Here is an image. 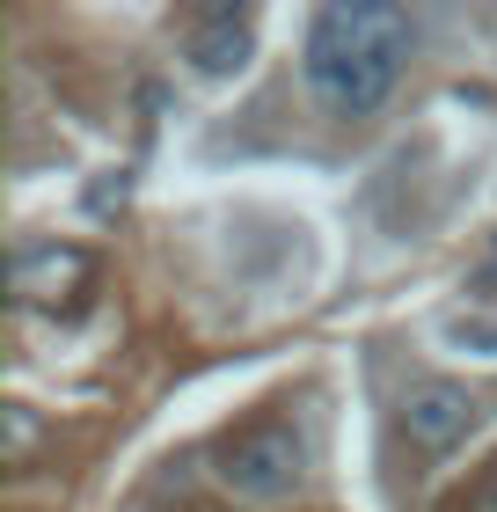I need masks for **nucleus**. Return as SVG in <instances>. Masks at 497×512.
Wrapping results in <instances>:
<instances>
[{
    "label": "nucleus",
    "mask_w": 497,
    "mask_h": 512,
    "mask_svg": "<svg viewBox=\"0 0 497 512\" xmlns=\"http://www.w3.org/2000/svg\"><path fill=\"white\" fill-rule=\"evenodd\" d=\"M410 52V15L381 8V0H329L307 22L300 74L322 96L329 118H373L388 103V88Z\"/></svg>",
    "instance_id": "1"
},
{
    "label": "nucleus",
    "mask_w": 497,
    "mask_h": 512,
    "mask_svg": "<svg viewBox=\"0 0 497 512\" xmlns=\"http://www.w3.org/2000/svg\"><path fill=\"white\" fill-rule=\"evenodd\" d=\"M212 476H220V491L249 498V505H278V498H293V491H300V476H307V447H300L286 425H249V432H234L227 447H220Z\"/></svg>",
    "instance_id": "2"
},
{
    "label": "nucleus",
    "mask_w": 497,
    "mask_h": 512,
    "mask_svg": "<svg viewBox=\"0 0 497 512\" xmlns=\"http://www.w3.org/2000/svg\"><path fill=\"white\" fill-rule=\"evenodd\" d=\"M402 432H410V447L424 454H454L468 432H476V395H468L461 381H417L402 388Z\"/></svg>",
    "instance_id": "3"
},
{
    "label": "nucleus",
    "mask_w": 497,
    "mask_h": 512,
    "mask_svg": "<svg viewBox=\"0 0 497 512\" xmlns=\"http://www.w3.org/2000/svg\"><path fill=\"white\" fill-rule=\"evenodd\" d=\"M8 286L22 308H59L74 286H88V249H59V242H30V249H15V271H8Z\"/></svg>",
    "instance_id": "4"
},
{
    "label": "nucleus",
    "mask_w": 497,
    "mask_h": 512,
    "mask_svg": "<svg viewBox=\"0 0 497 512\" xmlns=\"http://www.w3.org/2000/svg\"><path fill=\"white\" fill-rule=\"evenodd\" d=\"M256 52V30H249V8H212L205 15V30L191 37V66L212 81H227V74H242Z\"/></svg>",
    "instance_id": "5"
},
{
    "label": "nucleus",
    "mask_w": 497,
    "mask_h": 512,
    "mask_svg": "<svg viewBox=\"0 0 497 512\" xmlns=\"http://www.w3.org/2000/svg\"><path fill=\"white\" fill-rule=\"evenodd\" d=\"M37 447V417H30V403H8V461H22Z\"/></svg>",
    "instance_id": "6"
},
{
    "label": "nucleus",
    "mask_w": 497,
    "mask_h": 512,
    "mask_svg": "<svg viewBox=\"0 0 497 512\" xmlns=\"http://www.w3.org/2000/svg\"><path fill=\"white\" fill-rule=\"evenodd\" d=\"M461 512H497V461H490V469L476 476V491L461 498Z\"/></svg>",
    "instance_id": "7"
},
{
    "label": "nucleus",
    "mask_w": 497,
    "mask_h": 512,
    "mask_svg": "<svg viewBox=\"0 0 497 512\" xmlns=\"http://www.w3.org/2000/svg\"><path fill=\"white\" fill-rule=\"evenodd\" d=\"M454 337L461 344H490V352H497V322H454Z\"/></svg>",
    "instance_id": "8"
}]
</instances>
